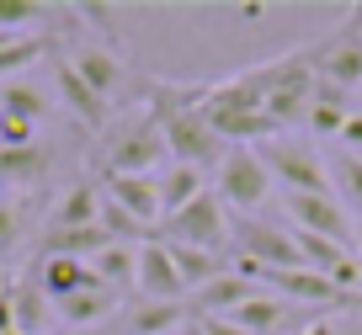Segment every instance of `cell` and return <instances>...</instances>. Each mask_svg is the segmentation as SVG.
Masks as SVG:
<instances>
[{
    "label": "cell",
    "instance_id": "32",
    "mask_svg": "<svg viewBox=\"0 0 362 335\" xmlns=\"http://www.w3.org/2000/svg\"><path fill=\"white\" fill-rule=\"evenodd\" d=\"M176 335H208V330H203V319H192V314H187V319L176 324Z\"/></svg>",
    "mask_w": 362,
    "mask_h": 335
},
{
    "label": "cell",
    "instance_id": "33",
    "mask_svg": "<svg viewBox=\"0 0 362 335\" xmlns=\"http://www.w3.org/2000/svg\"><path fill=\"white\" fill-rule=\"evenodd\" d=\"M351 250H357V266H362V218H357V245H351Z\"/></svg>",
    "mask_w": 362,
    "mask_h": 335
},
{
    "label": "cell",
    "instance_id": "21",
    "mask_svg": "<svg viewBox=\"0 0 362 335\" xmlns=\"http://www.w3.org/2000/svg\"><path fill=\"white\" fill-rule=\"evenodd\" d=\"M181 319H187L181 303H149V298H139L134 309H128V330H134V335H176Z\"/></svg>",
    "mask_w": 362,
    "mask_h": 335
},
{
    "label": "cell",
    "instance_id": "25",
    "mask_svg": "<svg viewBox=\"0 0 362 335\" xmlns=\"http://www.w3.org/2000/svg\"><path fill=\"white\" fill-rule=\"evenodd\" d=\"M43 293H37V282H33V288H11V319H16V335H37V330H43Z\"/></svg>",
    "mask_w": 362,
    "mask_h": 335
},
{
    "label": "cell",
    "instance_id": "19",
    "mask_svg": "<svg viewBox=\"0 0 362 335\" xmlns=\"http://www.w3.org/2000/svg\"><path fill=\"white\" fill-rule=\"evenodd\" d=\"M203 170H192V165H165L160 170V208H165V218L170 213H181L192 197H203Z\"/></svg>",
    "mask_w": 362,
    "mask_h": 335
},
{
    "label": "cell",
    "instance_id": "27",
    "mask_svg": "<svg viewBox=\"0 0 362 335\" xmlns=\"http://www.w3.org/2000/svg\"><path fill=\"white\" fill-rule=\"evenodd\" d=\"M43 37H16V43H6V48H0V80H6V86H11V75H22V69L27 64H33V59H43Z\"/></svg>",
    "mask_w": 362,
    "mask_h": 335
},
{
    "label": "cell",
    "instance_id": "22",
    "mask_svg": "<svg viewBox=\"0 0 362 335\" xmlns=\"http://www.w3.org/2000/svg\"><path fill=\"white\" fill-rule=\"evenodd\" d=\"M43 170H48V149L43 144L0 149V187H11V181H37Z\"/></svg>",
    "mask_w": 362,
    "mask_h": 335
},
{
    "label": "cell",
    "instance_id": "8",
    "mask_svg": "<svg viewBox=\"0 0 362 335\" xmlns=\"http://www.w3.org/2000/svg\"><path fill=\"white\" fill-rule=\"evenodd\" d=\"M134 293L139 298H149V303H181V271H176V261H170V250H165V240H144L139 245V271H134Z\"/></svg>",
    "mask_w": 362,
    "mask_h": 335
},
{
    "label": "cell",
    "instance_id": "29",
    "mask_svg": "<svg viewBox=\"0 0 362 335\" xmlns=\"http://www.w3.org/2000/svg\"><path fill=\"white\" fill-rule=\"evenodd\" d=\"M336 144H341V155H351L362 165V112H351V117H346V128H341Z\"/></svg>",
    "mask_w": 362,
    "mask_h": 335
},
{
    "label": "cell",
    "instance_id": "35",
    "mask_svg": "<svg viewBox=\"0 0 362 335\" xmlns=\"http://www.w3.org/2000/svg\"><path fill=\"white\" fill-rule=\"evenodd\" d=\"M0 192H6V187H0ZM0 202H6V197H0Z\"/></svg>",
    "mask_w": 362,
    "mask_h": 335
},
{
    "label": "cell",
    "instance_id": "2",
    "mask_svg": "<svg viewBox=\"0 0 362 335\" xmlns=\"http://www.w3.org/2000/svg\"><path fill=\"white\" fill-rule=\"evenodd\" d=\"M214 192L240 218L256 213L261 202H267V192H272V170H267V160H261V149H250V144L224 149V160L214 165Z\"/></svg>",
    "mask_w": 362,
    "mask_h": 335
},
{
    "label": "cell",
    "instance_id": "3",
    "mask_svg": "<svg viewBox=\"0 0 362 335\" xmlns=\"http://www.w3.org/2000/svg\"><path fill=\"white\" fill-rule=\"evenodd\" d=\"M165 134L149 117V107L128 123H117V134L107 139V176H160V160H165Z\"/></svg>",
    "mask_w": 362,
    "mask_h": 335
},
{
    "label": "cell",
    "instance_id": "5",
    "mask_svg": "<svg viewBox=\"0 0 362 335\" xmlns=\"http://www.w3.org/2000/svg\"><path fill=\"white\" fill-rule=\"evenodd\" d=\"M309 59H315V75L320 86H336V90H362V6L351 11V22H341L330 37L309 43Z\"/></svg>",
    "mask_w": 362,
    "mask_h": 335
},
{
    "label": "cell",
    "instance_id": "24",
    "mask_svg": "<svg viewBox=\"0 0 362 335\" xmlns=\"http://www.w3.org/2000/svg\"><path fill=\"white\" fill-rule=\"evenodd\" d=\"M330 181H336V202L351 213V218H362V165H357L351 155H336Z\"/></svg>",
    "mask_w": 362,
    "mask_h": 335
},
{
    "label": "cell",
    "instance_id": "31",
    "mask_svg": "<svg viewBox=\"0 0 362 335\" xmlns=\"http://www.w3.org/2000/svg\"><path fill=\"white\" fill-rule=\"evenodd\" d=\"M203 330H208V335H245L235 319H203Z\"/></svg>",
    "mask_w": 362,
    "mask_h": 335
},
{
    "label": "cell",
    "instance_id": "4",
    "mask_svg": "<svg viewBox=\"0 0 362 335\" xmlns=\"http://www.w3.org/2000/svg\"><path fill=\"white\" fill-rule=\"evenodd\" d=\"M160 240L165 245H197V250H224L229 240H235V223H229V208L218 202V192H203V197H192L181 213H170V218H160Z\"/></svg>",
    "mask_w": 362,
    "mask_h": 335
},
{
    "label": "cell",
    "instance_id": "10",
    "mask_svg": "<svg viewBox=\"0 0 362 335\" xmlns=\"http://www.w3.org/2000/svg\"><path fill=\"white\" fill-rule=\"evenodd\" d=\"M86 288H102L96 282V271H90V261H75V256H37V293H43L48 303H64L75 298V293ZM112 293V288H107Z\"/></svg>",
    "mask_w": 362,
    "mask_h": 335
},
{
    "label": "cell",
    "instance_id": "7",
    "mask_svg": "<svg viewBox=\"0 0 362 335\" xmlns=\"http://www.w3.org/2000/svg\"><path fill=\"white\" fill-rule=\"evenodd\" d=\"M288 229L336 240V245H357V218L341 208L336 197H315V192H288Z\"/></svg>",
    "mask_w": 362,
    "mask_h": 335
},
{
    "label": "cell",
    "instance_id": "14",
    "mask_svg": "<svg viewBox=\"0 0 362 335\" xmlns=\"http://www.w3.org/2000/svg\"><path fill=\"white\" fill-rule=\"evenodd\" d=\"M90 223H102V192L90 187V181H80V187H69L54 202L48 229H90Z\"/></svg>",
    "mask_w": 362,
    "mask_h": 335
},
{
    "label": "cell",
    "instance_id": "17",
    "mask_svg": "<svg viewBox=\"0 0 362 335\" xmlns=\"http://www.w3.org/2000/svg\"><path fill=\"white\" fill-rule=\"evenodd\" d=\"M54 309H59V319H64L69 330H96L107 314H117V293H107V288H86V293H75V298L54 303Z\"/></svg>",
    "mask_w": 362,
    "mask_h": 335
},
{
    "label": "cell",
    "instance_id": "18",
    "mask_svg": "<svg viewBox=\"0 0 362 335\" xmlns=\"http://www.w3.org/2000/svg\"><path fill=\"white\" fill-rule=\"evenodd\" d=\"M90 271H96V282L112 293L134 288V271H139V245H123V240H112V245L102 250V256L90 261Z\"/></svg>",
    "mask_w": 362,
    "mask_h": 335
},
{
    "label": "cell",
    "instance_id": "13",
    "mask_svg": "<svg viewBox=\"0 0 362 335\" xmlns=\"http://www.w3.org/2000/svg\"><path fill=\"white\" fill-rule=\"evenodd\" d=\"M351 112H357V107H351L346 90H336V86H315V101H309L304 123H309V134H315V139H341V128H346Z\"/></svg>",
    "mask_w": 362,
    "mask_h": 335
},
{
    "label": "cell",
    "instance_id": "1",
    "mask_svg": "<svg viewBox=\"0 0 362 335\" xmlns=\"http://www.w3.org/2000/svg\"><path fill=\"white\" fill-rule=\"evenodd\" d=\"M315 59H309V48H293V54L272 59V64H261V112H267V123L283 134L288 123H304L309 101H315Z\"/></svg>",
    "mask_w": 362,
    "mask_h": 335
},
{
    "label": "cell",
    "instance_id": "34",
    "mask_svg": "<svg viewBox=\"0 0 362 335\" xmlns=\"http://www.w3.org/2000/svg\"><path fill=\"white\" fill-rule=\"evenodd\" d=\"M75 335H112V330H107V324H96V330H75Z\"/></svg>",
    "mask_w": 362,
    "mask_h": 335
},
{
    "label": "cell",
    "instance_id": "30",
    "mask_svg": "<svg viewBox=\"0 0 362 335\" xmlns=\"http://www.w3.org/2000/svg\"><path fill=\"white\" fill-rule=\"evenodd\" d=\"M16 245V213L11 202H0V250H11Z\"/></svg>",
    "mask_w": 362,
    "mask_h": 335
},
{
    "label": "cell",
    "instance_id": "12",
    "mask_svg": "<svg viewBox=\"0 0 362 335\" xmlns=\"http://www.w3.org/2000/svg\"><path fill=\"white\" fill-rule=\"evenodd\" d=\"M54 80H59V96H64V107L75 112L80 123H86V128H107V101L75 75V64H69V59H59V64H54Z\"/></svg>",
    "mask_w": 362,
    "mask_h": 335
},
{
    "label": "cell",
    "instance_id": "20",
    "mask_svg": "<svg viewBox=\"0 0 362 335\" xmlns=\"http://www.w3.org/2000/svg\"><path fill=\"white\" fill-rule=\"evenodd\" d=\"M170 250V261H176V271H181V288L187 293H197V288H208V282L224 271V261L214 256V250H197V245H165Z\"/></svg>",
    "mask_w": 362,
    "mask_h": 335
},
{
    "label": "cell",
    "instance_id": "23",
    "mask_svg": "<svg viewBox=\"0 0 362 335\" xmlns=\"http://www.w3.org/2000/svg\"><path fill=\"white\" fill-rule=\"evenodd\" d=\"M0 112H6V117H22V123H37L48 112V96L37 86H27V80H11V86H0Z\"/></svg>",
    "mask_w": 362,
    "mask_h": 335
},
{
    "label": "cell",
    "instance_id": "9",
    "mask_svg": "<svg viewBox=\"0 0 362 335\" xmlns=\"http://www.w3.org/2000/svg\"><path fill=\"white\" fill-rule=\"evenodd\" d=\"M102 197L112 208H123L134 223H144V229H155L165 218V208H160V176H107Z\"/></svg>",
    "mask_w": 362,
    "mask_h": 335
},
{
    "label": "cell",
    "instance_id": "16",
    "mask_svg": "<svg viewBox=\"0 0 362 335\" xmlns=\"http://www.w3.org/2000/svg\"><path fill=\"white\" fill-rule=\"evenodd\" d=\"M229 319H235L245 335H267V330H283V324L293 319V303H283L277 293H256V298H245Z\"/></svg>",
    "mask_w": 362,
    "mask_h": 335
},
{
    "label": "cell",
    "instance_id": "26",
    "mask_svg": "<svg viewBox=\"0 0 362 335\" xmlns=\"http://www.w3.org/2000/svg\"><path fill=\"white\" fill-rule=\"evenodd\" d=\"M48 16V6H37V0H0V33L11 37H33V27Z\"/></svg>",
    "mask_w": 362,
    "mask_h": 335
},
{
    "label": "cell",
    "instance_id": "15",
    "mask_svg": "<svg viewBox=\"0 0 362 335\" xmlns=\"http://www.w3.org/2000/svg\"><path fill=\"white\" fill-rule=\"evenodd\" d=\"M69 64H75V75L86 80L102 101L123 86V59H117L112 48H80V54H69Z\"/></svg>",
    "mask_w": 362,
    "mask_h": 335
},
{
    "label": "cell",
    "instance_id": "6",
    "mask_svg": "<svg viewBox=\"0 0 362 335\" xmlns=\"http://www.w3.org/2000/svg\"><path fill=\"white\" fill-rule=\"evenodd\" d=\"M261 160H267L272 181H288V192H315V197H336V187H330V165L320 160L315 144H298V139H267V144H256Z\"/></svg>",
    "mask_w": 362,
    "mask_h": 335
},
{
    "label": "cell",
    "instance_id": "36",
    "mask_svg": "<svg viewBox=\"0 0 362 335\" xmlns=\"http://www.w3.org/2000/svg\"><path fill=\"white\" fill-rule=\"evenodd\" d=\"M6 335H16V330H6Z\"/></svg>",
    "mask_w": 362,
    "mask_h": 335
},
{
    "label": "cell",
    "instance_id": "11",
    "mask_svg": "<svg viewBox=\"0 0 362 335\" xmlns=\"http://www.w3.org/2000/svg\"><path fill=\"white\" fill-rule=\"evenodd\" d=\"M256 293H261V288H256L250 277H240V271H218L208 288L192 293V303H197V314H203V319H229V314H235L245 298H256Z\"/></svg>",
    "mask_w": 362,
    "mask_h": 335
},
{
    "label": "cell",
    "instance_id": "28",
    "mask_svg": "<svg viewBox=\"0 0 362 335\" xmlns=\"http://www.w3.org/2000/svg\"><path fill=\"white\" fill-rule=\"evenodd\" d=\"M22 144H37V139H33V123H22V117H6V112H0V149H22Z\"/></svg>",
    "mask_w": 362,
    "mask_h": 335
}]
</instances>
